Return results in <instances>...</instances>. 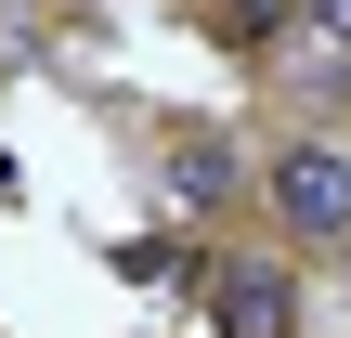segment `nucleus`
Instances as JSON below:
<instances>
[{"label":"nucleus","instance_id":"obj_1","mask_svg":"<svg viewBox=\"0 0 351 338\" xmlns=\"http://www.w3.org/2000/svg\"><path fill=\"white\" fill-rule=\"evenodd\" d=\"M261 195H274V221H287L300 248H339V234H351V143L300 130V143L261 169Z\"/></svg>","mask_w":351,"mask_h":338},{"label":"nucleus","instance_id":"obj_2","mask_svg":"<svg viewBox=\"0 0 351 338\" xmlns=\"http://www.w3.org/2000/svg\"><path fill=\"white\" fill-rule=\"evenodd\" d=\"M300 313H287V287L274 274H221V338H287Z\"/></svg>","mask_w":351,"mask_h":338},{"label":"nucleus","instance_id":"obj_3","mask_svg":"<svg viewBox=\"0 0 351 338\" xmlns=\"http://www.w3.org/2000/svg\"><path fill=\"white\" fill-rule=\"evenodd\" d=\"M300 52L313 65H351V0H300Z\"/></svg>","mask_w":351,"mask_h":338}]
</instances>
